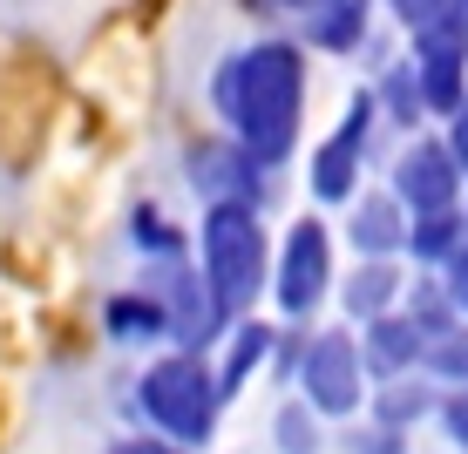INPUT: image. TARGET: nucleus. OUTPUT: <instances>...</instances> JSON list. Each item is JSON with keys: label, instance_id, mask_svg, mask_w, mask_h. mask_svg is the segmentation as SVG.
Masks as SVG:
<instances>
[{"label": "nucleus", "instance_id": "9d476101", "mask_svg": "<svg viewBox=\"0 0 468 454\" xmlns=\"http://www.w3.org/2000/svg\"><path fill=\"white\" fill-rule=\"evenodd\" d=\"M265 164L245 150V143H231V136H204L197 150H190V184H197V197L204 204H265Z\"/></svg>", "mask_w": 468, "mask_h": 454}, {"label": "nucleus", "instance_id": "c85d7f7f", "mask_svg": "<svg viewBox=\"0 0 468 454\" xmlns=\"http://www.w3.org/2000/svg\"><path fill=\"white\" fill-rule=\"evenodd\" d=\"M109 454H184L176 441H164V434H136V441H116Z\"/></svg>", "mask_w": 468, "mask_h": 454}, {"label": "nucleus", "instance_id": "20e7f679", "mask_svg": "<svg viewBox=\"0 0 468 454\" xmlns=\"http://www.w3.org/2000/svg\"><path fill=\"white\" fill-rule=\"evenodd\" d=\"M408 69L421 82V102L428 116H455L468 102V0H455L448 14H434L428 27L408 35Z\"/></svg>", "mask_w": 468, "mask_h": 454}, {"label": "nucleus", "instance_id": "6e6552de", "mask_svg": "<svg viewBox=\"0 0 468 454\" xmlns=\"http://www.w3.org/2000/svg\"><path fill=\"white\" fill-rule=\"evenodd\" d=\"M143 291L164 305L170 339H176V346H190V353H204L224 326H231V319L218 312L211 285H204L197 258H150V265H143Z\"/></svg>", "mask_w": 468, "mask_h": 454}, {"label": "nucleus", "instance_id": "393cba45", "mask_svg": "<svg viewBox=\"0 0 468 454\" xmlns=\"http://www.w3.org/2000/svg\"><path fill=\"white\" fill-rule=\"evenodd\" d=\"M353 454H408V434H400V428H380V420H367V428L353 434Z\"/></svg>", "mask_w": 468, "mask_h": 454}, {"label": "nucleus", "instance_id": "f8f14e48", "mask_svg": "<svg viewBox=\"0 0 468 454\" xmlns=\"http://www.w3.org/2000/svg\"><path fill=\"white\" fill-rule=\"evenodd\" d=\"M374 27V0H313L299 14V48L313 55H360Z\"/></svg>", "mask_w": 468, "mask_h": 454}, {"label": "nucleus", "instance_id": "cd10ccee", "mask_svg": "<svg viewBox=\"0 0 468 454\" xmlns=\"http://www.w3.org/2000/svg\"><path fill=\"white\" fill-rule=\"evenodd\" d=\"M441 136H448V150H455V164H462V176H468V102L441 122Z\"/></svg>", "mask_w": 468, "mask_h": 454}, {"label": "nucleus", "instance_id": "f257e3e1", "mask_svg": "<svg viewBox=\"0 0 468 454\" xmlns=\"http://www.w3.org/2000/svg\"><path fill=\"white\" fill-rule=\"evenodd\" d=\"M211 109L224 116V136L245 143L265 170H285L299 156L305 129V48L285 35H265L218 61Z\"/></svg>", "mask_w": 468, "mask_h": 454}, {"label": "nucleus", "instance_id": "a878e982", "mask_svg": "<svg viewBox=\"0 0 468 454\" xmlns=\"http://www.w3.org/2000/svg\"><path fill=\"white\" fill-rule=\"evenodd\" d=\"M434 279H441V291L455 299V312H462V326H468V245H462L455 258H448V265L434 271Z\"/></svg>", "mask_w": 468, "mask_h": 454}, {"label": "nucleus", "instance_id": "ddd939ff", "mask_svg": "<svg viewBox=\"0 0 468 454\" xmlns=\"http://www.w3.org/2000/svg\"><path fill=\"white\" fill-rule=\"evenodd\" d=\"M421 353H428V339L414 333L408 312H380V319H367V326H360V366H367V380H400L408 366H421Z\"/></svg>", "mask_w": 468, "mask_h": 454}, {"label": "nucleus", "instance_id": "aec40b11", "mask_svg": "<svg viewBox=\"0 0 468 454\" xmlns=\"http://www.w3.org/2000/svg\"><path fill=\"white\" fill-rule=\"evenodd\" d=\"M374 109H380V122H394V129H421V116H428V102H421V82H414V69L408 61H394V69L374 82Z\"/></svg>", "mask_w": 468, "mask_h": 454}, {"label": "nucleus", "instance_id": "423d86ee", "mask_svg": "<svg viewBox=\"0 0 468 454\" xmlns=\"http://www.w3.org/2000/svg\"><path fill=\"white\" fill-rule=\"evenodd\" d=\"M271 305H279L285 319H313L319 299L333 291V231L319 217H299L292 231H285V245L271 251Z\"/></svg>", "mask_w": 468, "mask_h": 454}, {"label": "nucleus", "instance_id": "1a4fd4ad", "mask_svg": "<svg viewBox=\"0 0 468 454\" xmlns=\"http://www.w3.org/2000/svg\"><path fill=\"white\" fill-rule=\"evenodd\" d=\"M387 190L400 197L408 217H434V210H462L468 176H462V164H455V150H448V136H421V129H414L408 150L394 156Z\"/></svg>", "mask_w": 468, "mask_h": 454}, {"label": "nucleus", "instance_id": "dca6fc26", "mask_svg": "<svg viewBox=\"0 0 468 454\" xmlns=\"http://www.w3.org/2000/svg\"><path fill=\"white\" fill-rule=\"evenodd\" d=\"M102 333L116 339V346H156V339H170V319L143 285H129L102 305Z\"/></svg>", "mask_w": 468, "mask_h": 454}, {"label": "nucleus", "instance_id": "6ab92c4d", "mask_svg": "<svg viewBox=\"0 0 468 454\" xmlns=\"http://www.w3.org/2000/svg\"><path fill=\"white\" fill-rule=\"evenodd\" d=\"M400 312L414 319V333H421V339H441V333L462 326L455 299L441 291V279H434V271H414V279H408V291H400Z\"/></svg>", "mask_w": 468, "mask_h": 454}, {"label": "nucleus", "instance_id": "b1692460", "mask_svg": "<svg viewBox=\"0 0 468 454\" xmlns=\"http://www.w3.org/2000/svg\"><path fill=\"white\" fill-rule=\"evenodd\" d=\"M434 420H441L448 448L468 454V386H441V400H434Z\"/></svg>", "mask_w": 468, "mask_h": 454}, {"label": "nucleus", "instance_id": "7ed1b4c3", "mask_svg": "<svg viewBox=\"0 0 468 454\" xmlns=\"http://www.w3.org/2000/svg\"><path fill=\"white\" fill-rule=\"evenodd\" d=\"M136 407H143V420H150L164 441H176V448H204V441L218 434V414H224L218 366L204 360V353H190V346L164 353V360L143 366Z\"/></svg>", "mask_w": 468, "mask_h": 454}, {"label": "nucleus", "instance_id": "0eeeda50", "mask_svg": "<svg viewBox=\"0 0 468 454\" xmlns=\"http://www.w3.org/2000/svg\"><path fill=\"white\" fill-rule=\"evenodd\" d=\"M374 129H380L374 89H360L346 102L340 129H333L326 143H313V156H305V190H313L319 204H353L360 197V164H367V150H374Z\"/></svg>", "mask_w": 468, "mask_h": 454}, {"label": "nucleus", "instance_id": "f3484780", "mask_svg": "<svg viewBox=\"0 0 468 454\" xmlns=\"http://www.w3.org/2000/svg\"><path fill=\"white\" fill-rule=\"evenodd\" d=\"M462 245H468V210H434V217H408L400 258H414V271H441Z\"/></svg>", "mask_w": 468, "mask_h": 454}, {"label": "nucleus", "instance_id": "4468645a", "mask_svg": "<svg viewBox=\"0 0 468 454\" xmlns=\"http://www.w3.org/2000/svg\"><path fill=\"white\" fill-rule=\"evenodd\" d=\"M400 291H408V271H400V258H360L353 265V279L340 285V305L346 319H380V312H400Z\"/></svg>", "mask_w": 468, "mask_h": 454}, {"label": "nucleus", "instance_id": "39448f33", "mask_svg": "<svg viewBox=\"0 0 468 454\" xmlns=\"http://www.w3.org/2000/svg\"><path fill=\"white\" fill-rule=\"evenodd\" d=\"M299 400L319 420H353L367 407V366L353 333H313L299 353Z\"/></svg>", "mask_w": 468, "mask_h": 454}, {"label": "nucleus", "instance_id": "bb28decb", "mask_svg": "<svg viewBox=\"0 0 468 454\" xmlns=\"http://www.w3.org/2000/svg\"><path fill=\"white\" fill-rule=\"evenodd\" d=\"M448 7H455V0H387V14H394L408 35H414V27H428L434 14H448Z\"/></svg>", "mask_w": 468, "mask_h": 454}, {"label": "nucleus", "instance_id": "9b49d317", "mask_svg": "<svg viewBox=\"0 0 468 454\" xmlns=\"http://www.w3.org/2000/svg\"><path fill=\"white\" fill-rule=\"evenodd\" d=\"M346 245H353V258H400V245H408V210H400L394 190H360L346 204Z\"/></svg>", "mask_w": 468, "mask_h": 454}, {"label": "nucleus", "instance_id": "c756f323", "mask_svg": "<svg viewBox=\"0 0 468 454\" xmlns=\"http://www.w3.org/2000/svg\"><path fill=\"white\" fill-rule=\"evenodd\" d=\"M279 7H285V14H305V7H313V0H279Z\"/></svg>", "mask_w": 468, "mask_h": 454}, {"label": "nucleus", "instance_id": "f03ea898", "mask_svg": "<svg viewBox=\"0 0 468 454\" xmlns=\"http://www.w3.org/2000/svg\"><path fill=\"white\" fill-rule=\"evenodd\" d=\"M197 271L224 319H251L271 285V238L251 204H204L197 217Z\"/></svg>", "mask_w": 468, "mask_h": 454}, {"label": "nucleus", "instance_id": "2eb2a0df", "mask_svg": "<svg viewBox=\"0 0 468 454\" xmlns=\"http://www.w3.org/2000/svg\"><path fill=\"white\" fill-rule=\"evenodd\" d=\"M271 346H279V333H271L265 319H231V326H224V360H218V394L224 400L245 394V380L271 360Z\"/></svg>", "mask_w": 468, "mask_h": 454}, {"label": "nucleus", "instance_id": "412c9836", "mask_svg": "<svg viewBox=\"0 0 468 454\" xmlns=\"http://www.w3.org/2000/svg\"><path fill=\"white\" fill-rule=\"evenodd\" d=\"M421 366H428V380H434V386H468V326L441 333V339H428Z\"/></svg>", "mask_w": 468, "mask_h": 454}, {"label": "nucleus", "instance_id": "a211bd4d", "mask_svg": "<svg viewBox=\"0 0 468 454\" xmlns=\"http://www.w3.org/2000/svg\"><path fill=\"white\" fill-rule=\"evenodd\" d=\"M434 400H441V386H434V380H408V373H400V380H387L380 394H367V407H374L380 428H400V434H408L414 420L434 414Z\"/></svg>", "mask_w": 468, "mask_h": 454}, {"label": "nucleus", "instance_id": "5701e85b", "mask_svg": "<svg viewBox=\"0 0 468 454\" xmlns=\"http://www.w3.org/2000/svg\"><path fill=\"white\" fill-rule=\"evenodd\" d=\"M136 251H143V258H184V231H176L164 210L143 204V210H136Z\"/></svg>", "mask_w": 468, "mask_h": 454}, {"label": "nucleus", "instance_id": "4be33fe9", "mask_svg": "<svg viewBox=\"0 0 468 454\" xmlns=\"http://www.w3.org/2000/svg\"><path fill=\"white\" fill-rule=\"evenodd\" d=\"M271 441H279V454H319V414L305 400H285L271 414Z\"/></svg>", "mask_w": 468, "mask_h": 454}]
</instances>
